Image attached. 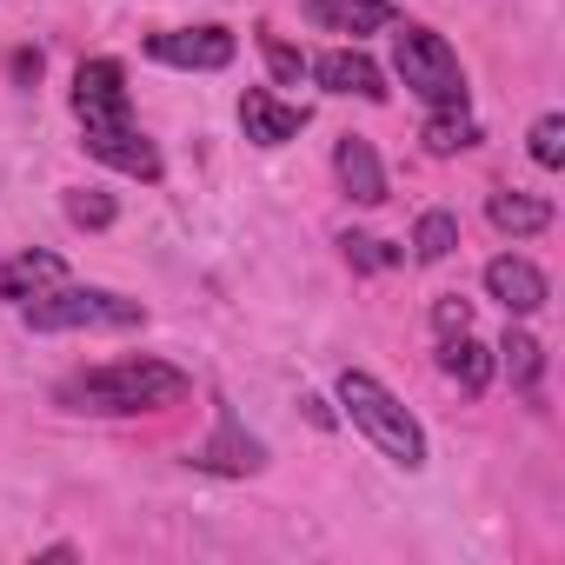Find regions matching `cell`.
Here are the masks:
<instances>
[{
  "label": "cell",
  "instance_id": "obj_1",
  "mask_svg": "<svg viewBox=\"0 0 565 565\" xmlns=\"http://www.w3.org/2000/svg\"><path fill=\"white\" fill-rule=\"evenodd\" d=\"M193 393V380L167 360H107V366H87L74 380H61V406L67 413H160V406H180Z\"/></svg>",
  "mask_w": 565,
  "mask_h": 565
},
{
  "label": "cell",
  "instance_id": "obj_2",
  "mask_svg": "<svg viewBox=\"0 0 565 565\" xmlns=\"http://www.w3.org/2000/svg\"><path fill=\"white\" fill-rule=\"evenodd\" d=\"M340 406H347V419L393 459V466H406V472H419L426 466V433H419V419L399 406V393L393 386H380L373 373H360V366H347L340 373Z\"/></svg>",
  "mask_w": 565,
  "mask_h": 565
},
{
  "label": "cell",
  "instance_id": "obj_3",
  "mask_svg": "<svg viewBox=\"0 0 565 565\" xmlns=\"http://www.w3.org/2000/svg\"><path fill=\"white\" fill-rule=\"evenodd\" d=\"M21 320L34 333H134L147 327V307L127 300V294H107V287H47L34 300H21Z\"/></svg>",
  "mask_w": 565,
  "mask_h": 565
},
{
  "label": "cell",
  "instance_id": "obj_4",
  "mask_svg": "<svg viewBox=\"0 0 565 565\" xmlns=\"http://www.w3.org/2000/svg\"><path fill=\"white\" fill-rule=\"evenodd\" d=\"M393 67L406 81V94H419L426 107H466V67L433 28H413V21L393 28Z\"/></svg>",
  "mask_w": 565,
  "mask_h": 565
},
{
  "label": "cell",
  "instance_id": "obj_5",
  "mask_svg": "<svg viewBox=\"0 0 565 565\" xmlns=\"http://www.w3.org/2000/svg\"><path fill=\"white\" fill-rule=\"evenodd\" d=\"M81 147L100 160V167H114V173H127V180H160V147L134 127V120H107V127H81Z\"/></svg>",
  "mask_w": 565,
  "mask_h": 565
},
{
  "label": "cell",
  "instance_id": "obj_6",
  "mask_svg": "<svg viewBox=\"0 0 565 565\" xmlns=\"http://www.w3.org/2000/svg\"><path fill=\"white\" fill-rule=\"evenodd\" d=\"M147 54L160 67H186V74H220L233 61V34L226 28H167V34H147Z\"/></svg>",
  "mask_w": 565,
  "mask_h": 565
},
{
  "label": "cell",
  "instance_id": "obj_7",
  "mask_svg": "<svg viewBox=\"0 0 565 565\" xmlns=\"http://www.w3.org/2000/svg\"><path fill=\"white\" fill-rule=\"evenodd\" d=\"M74 114H81V127L134 120V100H127V67H120V61H81V74H74Z\"/></svg>",
  "mask_w": 565,
  "mask_h": 565
},
{
  "label": "cell",
  "instance_id": "obj_8",
  "mask_svg": "<svg viewBox=\"0 0 565 565\" xmlns=\"http://www.w3.org/2000/svg\"><path fill=\"white\" fill-rule=\"evenodd\" d=\"M193 466L200 472H220V479H246V472H259L266 466V446L220 406V426H213V439L206 446H193Z\"/></svg>",
  "mask_w": 565,
  "mask_h": 565
},
{
  "label": "cell",
  "instance_id": "obj_9",
  "mask_svg": "<svg viewBox=\"0 0 565 565\" xmlns=\"http://www.w3.org/2000/svg\"><path fill=\"white\" fill-rule=\"evenodd\" d=\"M486 294H492L505 313H539V307L552 300V279H545L525 253H499V259L486 266Z\"/></svg>",
  "mask_w": 565,
  "mask_h": 565
},
{
  "label": "cell",
  "instance_id": "obj_10",
  "mask_svg": "<svg viewBox=\"0 0 565 565\" xmlns=\"http://www.w3.org/2000/svg\"><path fill=\"white\" fill-rule=\"evenodd\" d=\"M239 127H246L253 147H287V140L307 127V107L279 100L273 87H253V94H239Z\"/></svg>",
  "mask_w": 565,
  "mask_h": 565
},
{
  "label": "cell",
  "instance_id": "obj_11",
  "mask_svg": "<svg viewBox=\"0 0 565 565\" xmlns=\"http://www.w3.org/2000/svg\"><path fill=\"white\" fill-rule=\"evenodd\" d=\"M313 67V81L327 87V94H353V100H386V74L360 54V47H333V54H320V61H307Z\"/></svg>",
  "mask_w": 565,
  "mask_h": 565
},
{
  "label": "cell",
  "instance_id": "obj_12",
  "mask_svg": "<svg viewBox=\"0 0 565 565\" xmlns=\"http://www.w3.org/2000/svg\"><path fill=\"white\" fill-rule=\"evenodd\" d=\"M333 173H340L347 200H360V206H380V200H386V167H380V153H373L366 134H347V140L333 147Z\"/></svg>",
  "mask_w": 565,
  "mask_h": 565
},
{
  "label": "cell",
  "instance_id": "obj_13",
  "mask_svg": "<svg viewBox=\"0 0 565 565\" xmlns=\"http://www.w3.org/2000/svg\"><path fill=\"white\" fill-rule=\"evenodd\" d=\"M300 14L327 34H380L393 28V0H300Z\"/></svg>",
  "mask_w": 565,
  "mask_h": 565
},
{
  "label": "cell",
  "instance_id": "obj_14",
  "mask_svg": "<svg viewBox=\"0 0 565 565\" xmlns=\"http://www.w3.org/2000/svg\"><path fill=\"white\" fill-rule=\"evenodd\" d=\"M67 279V266H61V253H14V259H0V300H34V294H47V287H61Z\"/></svg>",
  "mask_w": 565,
  "mask_h": 565
},
{
  "label": "cell",
  "instance_id": "obj_15",
  "mask_svg": "<svg viewBox=\"0 0 565 565\" xmlns=\"http://www.w3.org/2000/svg\"><path fill=\"white\" fill-rule=\"evenodd\" d=\"M486 220H492L499 233H512V239H532V233H545V226H552V206H545L539 193H519V186H499V193L486 200Z\"/></svg>",
  "mask_w": 565,
  "mask_h": 565
},
{
  "label": "cell",
  "instance_id": "obj_16",
  "mask_svg": "<svg viewBox=\"0 0 565 565\" xmlns=\"http://www.w3.org/2000/svg\"><path fill=\"white\" fill-rule=\"evenodd\" d=\"M439 373H446L459 393H472V399H479V393L492 386V353H486L472 333H452V340H439Z\"/></svg>",
  "mask_w": 565,
  "mask_h": 565
},
{
  "label": "cell",
  "instance_id": "obj_17",
  "mask_svg": "<svg viewBox=\"0 0 565 565\" xmlns=\"http://www.w3.org/2000/svg\"><path fill=\"white\" fill-rule=\"evenodd\" d=\"M492 366H505V380H512V386H519V393L539 406V393H545V347H539L532 333H505Z\"/></svg>",
  "mask_w": 565,
  "mask_h": 565
},
{
  "label": "cell",
  "instance_id": "obj_18",
  "mask_svg": "<svg viewBox=\"0 0 565 565\" xmlns=\"http://www.w3.org/2000/svg\"><path fill=\"white\" fill-rule=\"evenodd\" d=\"M426 153H439V160H452V153H466V147H479V120L466 114V107H433V120H426Z\"/></svg>",
  "mask_w": 565,
  "mask_h": 565
},
{
  "label": "cell",
  "instance_id": "obj_19",
  "mask_svg": "<svg viewBox=\"0 0 565 565\" xmlns=\"http://www.w3.org/2000/svg\"><path fill=\"white\" fill-rule=\"evenodd\" d=\"M452 246H459V213H446V206L419 213V226H413V259H419V266H439V259H452Z\"/></svg>",
  "mask_w": 565,
  "mask_h": 565
},
{
  "label": "cell",
  "instance_id": "obj_20",
  "mask_svg": "<svg viewBox=\"0 0 565 565\" xmlns=\"http://www.w3.org/2000/svg\"><path fill=\"white\" fill-rule=\"evenodd\" d=\"M340 253H347V266H353V273H393V266L406 259V253H399V246H386L380 233H347V239H340Z\"/></svg>",
  "mask_w": 565,
  "mask_h": 565
},
{
  "label": "cell",
  "instance_id": "obj_21",
  "mask_svg": "<svg viewBox=\"0 0 565 565\" xmlns=\"http://www.w3.org/2000/svg\"><path fill=\"white\" fill-rule=\"evenodd\" d=\"M259 54H266L273 87H300V74H307V54H300V47H287L279 34H259Z\"/></svg>",
  "mask_w": 565,
  "mask_h": 565
},
{
  "label": "cell",
  "instance_id": "obj_22",
  "mask_svg": "<svg viewBox=\"0 0 565 565\" xmlns=\"http://www.w3.org/2000/svg\"><path fill=\"white\" fill-rule=\"evenodd\" d=\"M532 160H539L545 173L565 167V120H558V114H545V120L532 127Z\"/></svg>",
  "mask_w": 565,
  "mask_h": 565
},
{
  "label": "cell",
  "instance_id": "obj_23",
  "mask_svg": "<svg viewBox=\"0 0 565 565\" xmlns=\"http://www.w3.org/2000/svg\"><path fill=\"white\" fill-rule=\"evenodd\" d=\"M67 220L100 233V226H114V200H107V193H94V186H74V193H67Z\"/></svg>",
  "mask_w": 565,
  "mask_h": 565
},
{
  "label": "cell",
  "instance_id": "obj_24",
  "mask_svg": "<svg viewBox=\"0 0 565 565\" xmlns=\"http://www.w3.org/2000/svg\"><path fill=\"white\" fill-rule=\"evenodd\" d=\"M433 327H439V340H452V333H472V307H466L459 294H446V300L433 307Z\"/></svg>",
  "mask_w": 565,
  "mask_h": 565
},
{
  "label": "cell",
  "instance_id": "obj_25",
  "mask_svg": "<svg viewBox=\"0 0 565 565\" xmlns=\"http://www.w3.org/2000/svg\"><path fill=\"white\" fill-rule=\"evenodd\" d=\"M41 67H47V61H41V47H14V54H8L14 87H34V81H41Z\"/></svg>",
  "mask_w": 565,
  "mask_h": 565
},
{
  "label": "cell",
  "instance_id": "obj_26",
  "mask_svg": "<svg viewBox=\"0 0 565 565\" xmlns=\"http://www.w3.org/2000/svg\"><path fill=\"white\" fill-rule=\"evenodd\" d=\"M300 406H307V419H313V426H333V406H327V399H300Z\"/></svg>",
  "mask_w": 565,
  "mask_h": 565
}]
</instances>
